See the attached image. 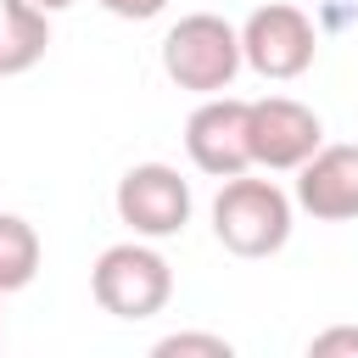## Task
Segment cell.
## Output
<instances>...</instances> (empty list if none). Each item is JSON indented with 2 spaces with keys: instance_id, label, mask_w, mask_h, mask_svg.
I'll return each instance as SVG.
<instances>
[{
  "instance_id": "4fadbf2b",
  "label": "cell",
  "mask_w": 358,
  "mask_h": 358,
  "mask_svg": "<svg viewBox=\"0 0 358 358\" xmlns=\"http://www.w3.org/2000/svg\"><path fill=\"white\" fill-rule=\"evenodd\" d=\"M112 17H123V22H151V17H162L168 11V0H101Z\"/></svg>"
},
{
  "instance_id": "6da1fadb",
  "label": "cell",
  "mask_w": 358,
  "mask_h": 358,
  "mask_svg": "<svg viewBox=\"0 0 358 358\" xmlns=\"http://www.w3.org/2000/svg\"><path fill=\"white\" fill-rule=\"evenodd\" d=\"M213 235L235 257H274L291 241V196L274 179L229 173L213 196Z\"/></svg>"
},
{
  "instance_id": "8992f818",
  "label": "cell",
  "mask_w": 358,
  "mask_h": 358,
  "mask_svg": "<svg viewBox=\"0 0 358 358\" xmlns=\"http://www.w3.org/2000/svg\"><path fill=\"white\" fill-rule=\"evenodd\" d=\"M117 218L140 235V241H168L190 224V179H179V168L168 162H134L123 179H117V196H112Z\"/></svg>"
},
{
  "instance_id": "5bb4252c",
  "label": "cell",
  "mask_w": 358,
  "mask_h": 358,
  "mask_svg": "<svg viewBox=\"0 0 358 358\" xmlns=\"http://www.w3.org/2000/svg\"><path fill=\"white\" fill-rule=\"evenodd\" d=\"M34 6H39V11H67L73 0H34Z\"/></svg>"
},
{
  "instance_id": "5b68a950",
  "label": "cell",
  "mask_w": 358,
  "mask_h": 358,
  "mask_svg": "<svg viewBox=\"0 0 358 358\" xmlns=\"http://www.w3.org/2000/svg\"><path fill=\"white\" fill-rule=\"evenodd\" d=\"M246 140H252V168L296 173L324 145V123L313 106H302L291 95H263L246 106Z\"/></svg>"
},
{
  "instance_id": "3957f363",
  "label": "cell",
  "mask_w": 358,
  "mask_h": 358,
  "mask_svg": "<svg viewBox=\"0 0 358 358\" xmlns=\"http://www.w3.org/2000/svg\"><path fill=\"white\" fill-rule=\"evenodd\" d=\"M90 296L101 302V313H112V319H151V313H162L168 308V296H173V268H168V257L151 246V241H117V246H106L101 257H95V268H90Z\"/></svg>"
},
{
  "instance_id": "ba28073f",
  "label": "cell",
  "mask_w": 358,
  "mask_h": 358,
  "mask_svg": "<svg viewBox=\"0 0 358 358\" xmlns=\"http://www.w3.org/2000/svg\"><path fill=\"white\" fill-rule=\"evenodd\" d=\"M296 207L319 224L358 218V145H319L296 168Z\"/></svg>"
},
{
  "instance_id": "9c48e42d",
  "label": "cell",
  "mask_w": 358,
  "mask_h": 358,
  "mask_svg": "<svg viewBox=\"0 0 358 358\" xmlns=\"http://www.w3.org/2000/svg\"><path fill=\"white\" fill-rule=\"evenodd\" d=\"M50 50V11L34 0H0V78L39 67Z\"/></svg>"
},
{
  "instance_id": "7c38bea8",
  "label": "cell",
  "mask_w": 358,
  "mask_h": 358,
  "mask_svg": "<svg viewBox=\"0 0 358 358\" xmlns=\"http://www.w3.org/2000/svg\"><path fill=\"white\" fill-rule=\"evenodd\" d=\"M308 352H313V358H336V352H352V358H358V324H336V330H319V336L308 341Z\"/></svg>"
},
{
  "instance_id": "8fae6325",
  "label": "cell",
  "mask_w": 358,
  "mask_h": 358,
  "mask_svg": "<svg viewBox=\"0 0 358 358\" xmlns=\"http://www.w3.org/2000/svg\"><path fill=\"white\" fill-rule=\"evenodd\" d=\"M157 358H190V352H201V358H229L235 347L224 341V336H201V330H173V336H162L157 347H151Z\"/></svg>"
},
{
  "instance_id": "30bf717a",
  "label": "cell",
  "mask_w": 358,
  "mask_h": 358,
  "mask_svg": "<svg viewBox=\"0 0 358 358\" xmlns=\"http://www.w3.org/2000/svg\"><path fill=\"white\" fill-rule=\"evenodd\" d=\"M39 257H45L39 229L28 218H17V213H0V296L22 291L39 274Z\"/></svg>"
},
{
  "instance_id": "7a4b0ae2",
  "label": "cell",
  "mask_w": 358,
  "mask_h": 358,
  "mask_svg": "<svg viewBox=\"0 0 358 358\" xmlns=\"http://www.w3.org/2000/svg\"><path fill=\"white\" fill-rule=\"evenodd\" d=\"M241 67V28L218 11H190L162 34V73L190 95H224Z\"/></svg>"
},
{
  "instance_id": "277c9868",
  "label": "cell",
  "mask_w": 358,
  "mask_h": 358,
  "mask_svg": "<svg viewBox=\"0 0 358 358\" xmlns=\"http://www.w3.org/2000/svg\"><path fill=\"white\" fill-rule=\"evenodd\" d=\"M313 56H319V28L291 0H268L241 22V62L257 78H274V84L302 78L313 67Z\"/></svg>"
},
{
  "instance_id": "52a82bcc",
  "label": "cell",
  "mask_w": 358,
  "mask_h": 358,
  "mask_svg": "<svg viewBox=\"0 0 358 358\" xmlns=\"http://www.w3.org/2000/svg\"><path fill=\"white\" fill-rule=\"evenodd\" d=\"M246 106L241 95H201V106L185 117V151L207 179H229L252 168V140H246Z\"/></svg>"
}]
</instances>
